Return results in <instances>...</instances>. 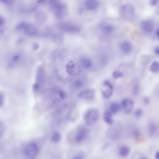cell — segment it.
Instances as JSON below:
<instances>
[{
  "instance_id": "obj_1",
  "label": "cell",
  "mask_w": 159,
  "mask_h": 159,
  "mask_svg": "<svg viewBox=\"0 0 159 159\" xmlns=\"http://www.w3.org/2000/svg\"><path fill=\"white\" fill-rule=\"evenodd\" d=\"M99 117L98 110L96 108H91L86 112L84 117L85 121L87 125L91 126L97 122Z\"/></svg>"
},
{
  "instance_id": "obj_2",
  "label": "cell",
  "mask_w": 159,
  "mask_h": 159,
  "mask_svg": "<svg viewBox=\"0 0 159 159\" xmlns=\"http://www.w3.org/2000/svg\"><path fill=\"white\" fill-rule=\"evenodd\" d=\"M39 148L37 144L32 143L28 144L25 147L24 154L29 158H34L39 154Z\"/></svg>"
},
{
  "instance_id": "obj_3",
  "label": "cell",
  "mask_w": 159,
  "mask_h": 159,
  "mask_svg": "<svg viewBox=\"0 0 159 159\" xmlns=\"http://www.w3.org/2000/svg\"><path fill=\"white\" fill-rule=\"evenodd\" d=\"M59 27L62 30L70 33H78L81 30L79 26L69 22L62 23L60 24Z\"/></svg>"
},
{
  "instance_id": "obj_4",
  "label": "cell",
  "mask_w": 159,
  "mask_h": 159,
  "mask_svg": "<svg viewBox=\"0 0 159 159\" xmlns=\"http://www.w3.org/2000/svg\"><path fill=\"white\" fill-rule=\"evenodd\" d=\"M68 73L71 75L76 76L79 75L81 72V68L77 63L73 61H69L66 66Z\"/></svg>"
},
{
  "instance_id": "obj_5",
  "label": "cell",
  "mask_w": 159,
  "mask_h": 159,
  "mask_svg": "<svg viewBox=\"0 0 159 159\" xmlns=\"http://www.w3.org/2000/svg\"><path fill=\"white\" fill-rule=\"evenodd\" d=\"M120 14L124 18L127 19H131L134 15L135 9L132 5H124L121 9Z\"/></svg>"
},
{
  "instance_id": "obj_6",
  "label": "cell",
  "mask_w": 159,
  "mask_h": 159,
  "mask_svg": "<svg viewBox=\"0 0 159 159\" xmlns=\"http://www.w3.org/2000/svg\"><path fill=\"white\" fill-rule=\"evenodd\" d=\"M55 9V15L58 19L62 20L66 17L67 13V9L66 5L60 3Z\"/></svg>"
},
{
  "instance_id": "obj_7",
  "label": "cell",
  "mask_w": 159,
  "mask_h": 159,
  "mask_svg": "<svg viewBox=\"0 0 159 159\" xmlns=\"http://www.w3.org/2000/svg\"><path fill=\"white\" fill-rule=\"evenodd\" d=\"M121 107L124 112L129 114L131 112L134 107V103L132 100L125 99L122 100L121 102Z\"/></svg>"
},
{
  "instance_id": "obj_8",
  "label": "cell",
  "mask_w": 159,
  "mask_h": 159,
  "mask_svg": "<svg viewBox=\"0 0 159 159\" xmlns=\"http://www.w3.org/2000/svg\"><path fill=\"white\" fill-rule=\"evenodd\" d=\"M104 89L102 90V93L104 97L106 99L110 98L113 95V87L110 82L107 81H105L103 83Z\"/></svg>"
},
{
  "instance_id": "obj_9",
  "label": "cell",
  "mask_w": 159,
  "mask_h": 159,
  "mask_svg": "<svg viewBox=\"0 0 159 159\" xmlns=\"http://www.w3.org/2000/svg\"><path fill=\"white\" fill-rule=\"evenodd\" d=\"M89 132V130L86 128L80 129L76 134L75 137L76 142L78 143L82 142L85 139Z\"/></svg>"
},
{
  "instance_id": "obj_10",
  "label": "cell",
  "mask_w": 159,
  "mask_h": 159,
  "mask_svg": "<svg viewBox=\"0 0 159 159\" xmlns=\"http://www.w3.org/2000/svg\"><path fill=\"white\" fill-rule=\"evenodd\" d=\"M95 92L93 90L87 89L81 92L78 96L81 99H91L95 97Z\"/></svg>"
},
{
  "instance_id": "obj_11",
  "label": "cell",
  "mask_w": 159,
  "mask_h": 159,
  "mask_svg": "<svg viewBox=\"0 0 159 159\" xmlns=\"http://www.w3.org/2000/svg\"><path fill=\"white\" fill-rule=\"evenodd\" d=\"M140 27L143 32L145 33H149L153 30V24L151 21L145 20L141 22Z\"/></svg>"
},
{
  "instance_id": "obj_12",
  "label": "cell",
  "mask_w": 159,
  "mask_h": 159,
  "mask_svg": "<svg viewBox=\"0 0 159 159\" xmlns=\"http://www.w3.org/2000/svg\"><path fill=\"white\" fill-rule=\"evenodd\" d=\"M23 31L26 35L29 36H33L37 34V29L34 26L27 23Z\"/></svg>"
},
{
  "instance_id": "obj_13",
  "label": "cell",
  "mask_w": 159,
  "mask_h": 159,
  "mask_svg": "<svg viewBox=\"0 0 159 159\" xmlns=\"http://www.w3.org/2000/svg\"><path fill=\"white\" fill-rule=\"evenodd\" d=\"M85 5L88 9L94 10L98 8L99 4L97 0H87L86 2Z\"/></svg>"
},
{
  "instance_id": "obj_14",
  "label": "cell",
  "mask_w": 159,
  "mask_h": 159,
  "mask_svg": "<svg viewBox=\"0 0 159 159\" xmlns=\"http://www.w3.org/2000/svg\"><path fill=\"white\" fill-rule=\"evenodd\" d=\"M111 112L109 110H106L105 112L104 115V119L105 122L107 124L111 125L114 123L112 114Z\"/></svg>"
},
{
  "instance_id": "obj_15",
  "label": "cell",
  "mask_w": 159,
  "mask_h": 159,
  "mask_svg": "<svg viewBox=\"0 0 159 159\" xmlns=\"http://www.w3.org/2000/svg\"><path fill=\"white\" fill-rule=\"evenodd\" d=\"M120 47L121 51L125 54H128L132 50L131 44L127 42H123L120 45Z\"/></svg>"
},
{
  "instance_id": "obj_16",
  "label": "cell",
  "mask_w": 159,
  "mask_h": 159,
  "mask_svg": "<svg viewBox=\"0 0 159 159\" xmlns=\"http://www.w3.org/2000/svg\"><path fill=\"white\" fill-rule=\"evenodd\" d=\"M44 76V72L42 67H40L37 70L36 75V82L40 85L43 81Z\"/></svg>"
},
{
  "instance_id": "obj_17",
  "label": "cell",
  "mask_w": 159,
  "mask_h": 159,
  "mask_svg": "<svg viewBox=\"0 0 159 159\" xmlns=\"http://www.w3.org/2000/svg\"><path fill=\"white\" fill-rule=\"evenodd\" d=\"M35 18L37 22L40 23H42L45 21L46 16L43 12L39 11L35 15Z\"/></svg>"
},
{
  "instance_id": "obj_18",
  "label": "cell",
  "mask_w": 159,
  "mask_h": 159,
  "mask_svg": "<svg viewBox=\"0 0 159 159\" xmlns=\"http://www.w3.org/2000/svg\"><path fill=\"white\" fill-rule=\"evenodd\" d=\"M130 153V149L128 147L124 146L121 147L119 151V155L122 158L127 157Z\"/></svg>"
},
{
  "instance_id": "obj_19",
  "label": "cell",
  "mask_w": 159,
  "mask_h": 159,
  "mask_svg": "<svg viewBox=\"0 0 159 159\" xmlns=\"http://www.w3.org/2000/svg\"><path fill=\"white\" fill-rule=\"evenodd\" d=\"M81 63L82 67L86 69L90 68L92 65V61L90 59L86 58L82 59Z\"/></svg>"
},
{
  "instance_id": "obj_20",
  "label": "cell",
  "mask_w": 159,
  "mask_h": 159,
  "mask_svg": "<svg viewBox=\"0 0 159 159\" xmlns=\"http://www.w3.org/2000/svg\"><path fill=\"white\" fill-rule=\"evenodd\" d=\"M101 28L102 32L106 34H110L112 32L113 30V26L110 24H106L103 25L101 27Z\"/></svg>"
},
{
  "instance_id": "obj_21",
  "label": "cell",
  "mask_w": 159,
  "mask_h": 159,
  "mask_svg": "<svg viewBox=\"0 0 159 159\" xmlns=\"http://www.w3.org/2000/svg\"><path fill=\"white\" fill-rule=\"evenodd\" d=\"M62 136L61 134L58 132H56L52 135L51 140L53 142L58 143L60 142Z\"/></svg>"
},
{
  "instance_id": "obj_22",
  "label": "cell",
  "mask_w": 159,
  "mask_h": 159,
  "mask_svg": "<svg viewBox=\"0 0 159 159\" xmlns=\"http://www.w3.org/2000/svg\"><path fill=\"white\" fill-rule=\"evenodd\" d=\"M121 106L117 103L112 104L110 106V111L111 112L114 114L117 113L120 110Z\"/></svg>"
},
{
  "instance_id": "obj_23",
  "label": "cell",
  "mask_w": 159,
  "mask_h": 159,
  "mask_svg": "<svg viewBox=\"0 0 159 159\" xmlns=\"http://www.w3.org/2000/svg\"><path fill=\"white\" fill-rule=\"evenodd\" d=\"M151 72L153 73H157L159 72V63L155 61L153 63L150 67Z\"/></svg>"
},
{
  "instance_id": "obj_24",
  "label": "cell",
  "mask_w": 159,
  "mask_h": 159,
  "mask_svg": "<svg viewBox=\"0 0 159 159\" xmlns=\"http://www.w3.org/2000/svg\"><path fill=\"white\" fill-rule=\"evenodd\" d=\"M157 126L155 124L151 123L149 127V133L150 135L152 136L156 132Z\"/></svg>"
},
{
  "instance_id": "obj_25",
  "label": "cell",
  "mask_w": 159,
  "mask_h": 159,
  "mask_svg": "<svg viewBox=\"0 0 159 159\" xmlns=\"http://www.w3.org/2000/svg\"><path fill=\"white\" fill-rule=\"evenodd\" d=\"M49 3L51 7L55 9L60 3V0H49Z\"/></svg>"
},
{
  "instance_id": "obj_26",
  "label": "cell",
  "mask_w": 159,
  "mask_h": 159,
  "mask_svg": "<svg viewBox=\"0 0 159 159\" xmlns=\"http://www.w3.org/2000/svg\"><path fill=\"white\" fill-rule=\"evenodd\" d=\"M27 24V23L25 22H20L16 26V29L18 31H23Z\"/></svg>"
},
{
  "instance_id": "obj_27",
  "label": "cell",
  "mask_w": 159,
  "mask_h": 159,
  "mask_svg": "<svg viewBox=\"0 0 159 159\" xmlns=\"http://www.w3.org/2000/svg\"><path fill=\"white\" fill-rule=\"evenodd\" d=\"M143 114V111L142 109H138L134 112L135 116L138 118L142 117Z\"/></svg>"
},
{
  "instance_id": "obj_28",
  "label": "cell",
  "mask_w": 159,
  "mask_h": 159,
  "mask_svg": "<svg viewBox=\"0 0 159 159\" xmlns=\"http://www.w3.org/2000/svg\"><path fill=\"white\" fill-rule=\"evenodd\" d=\"M58 94L59 96L63 99H66L67 97V93L64 90L60 89L58 91Z\"/></svg>"
},
{
  "instance_id": "obj_29",
  "label": "cell",
  "mask_w": 159,
  "mask_h": 159,
  "mask_svg": "<svg viewBox=\"0 0 159 159\" xmlns=\"http://www.w3.org/2000/svg\"><path fill=\"white\" fill-rule=\"evenodd\" d=\"M85 157V154L83 152H81L78 153L73 157L74 159H83Z\"/></svg>"
},
{
  "instance_id": "obj_30",
  "label": "cell",
  "mask_w": 159,
  "mask_h": 159,
  "mask_svg": "<svg viewBox=\"0 0 159 159\" xmlns=\"http://www.w3.org/2000/svg\"><path fill=\"white\" fill-rule=\"evenodd\" d=\"M122 73L120 71H116L114 72L113 73V78L115 79H117L119 78L122 77Z\"/></svg>"
},
{
  "instance_id": "obj_31",
  "label": "cell",
  "mask_w": 159,
  "mask_h": 159,
  "mask_svg": "<svg viewBox=\"0 0 159 159\" xmlns=\"http://www.w3.org/2000/svg\"><path fill=\"white\" fill-rule=\"evenodd\" d=\"M5 127L3 123L1 122L0 123V135L1 137L5 133Z\"/></svg>"
},
{
  "instance_id": "obj_32",
  "label": "cell",
  "mask_w": 159,
  "mask_h": 159,
  "mask_svg": "<svg viewBox=\"0 0 159 159\" xmlns=\"http://www.w3.org/2000/svg\"><path fill=\"white\" fill-rule=\"evenodd\" d=\"M0 1L4 4L9 5H12L14 3V0H0Z\"/></svg>"
},
{
  "instance_id": "obj_33",
  "label": "cell",
  "mask_w": 159,
  "mask_h": 159,
  "mask_svg": "<svg viewBox=\"0 0 159 159\" xmlns=\"http://www.w3.org/2000/svg\"><path fill=\"white\" fill-rule=\"evenodd\" d=\"M74 85L77 88H80L83 85V83L81 81L78 80L75 82Z\"/></svg>"
},
{
  "instance_id": "obj_34",
  "label": "cell",
  "mask_w": 159,
  "mask_h": 159,
  "mask_svg": "<svg viewBox=\"0 0 159 159\" xmlns=\"http://www.w3.org/2000/svg\"><path fill=\"white\" fill-rule=\"evenodd\" d=\"M150 102V100L149 98L147 96H145L143 99V103L144 105L147 106L148 105Z\"/></svg>"
},
{
  "instance_id": "obj_35",
  "label": "cell",
  "mask_w": 159,
  "mask_h": 159,
  "mask_svg": "<svg viewBox=\"0 0 159 159\" xmlns=\"http://www.w3.org/2000/svg\"><path fill=\"white\" fill-rule=\"evenodd\" d=\"M40 87V84L36 82L33 86V88L34 91H37L39 90Z\"/></svg>"
},
{
  "instance_id": "obj_36",
  "label": "cell",
  "mask_w": 159,
  "mask_h": 159,
  "mask_svg": "<svg viewBox=\"0 0 159 159\" xmlns=\"http://www.w3.org/2000/svg\"><path fill=\"white\" fill-rule=\"evenodd\" d=\"M4 101V96L3 94L1 93L0 94V107H2L3 106Z\"/></svg>"
},
{
  "instance_id": "obj_37",
  "label": "cell",
  "mask_w": 159,
  "mask_h": 159,
  "mask_svg": "<svg viewBox=\"0 0 159 159\" xmlns=\"http://www.w3.org/2000/svg\"><path fill=\"white\" fill-rule=\"evenodd\" d=\"M138 87L137 85H135L134 86L133 88V93L135 95H137L138 92Z\"/></svg>"
},
{
  "instance_id": "obj_38",
  "label": "cell",
  "mask_w": 159,
  "mask_h": 159,
  "mask_svg": "<svg viewBox=\"0 0 159 159\" xmlns=\"http://www.w3.org/2000/svg\"><path fill=\"white\" fill-rule=\"evenodd\" d=\"M4 19L1 16L0 17V26L1 27L3 26L5 23Z\"/></svg>"
},
{
  "instance_id": "obj_39",
  "label": "cell",
  "mask_w": 159,
  "mask_h": 159,
  "mask_svg": "<svg viewBox=\"0 0 159 159\" xmlns=\"http://www.w3.org/2000/svg\"><path fill=\"white\" fill-rule=\"evenodd\" d=\"M20 58L19 56L18 55H16L13 58V60L14 62L18 61Z\"/></svg>"
},
{
  "instance_id": "obj_40",
  "label": "cell",
  "mask_w": 159,
  "mask_h": 159,
  "mask_svg": "<svg viewBox=\"0 0 159 159\" xmlns=\"http://www.w3.org/2000/svg\"><path fill=\"white\" fill-rule=\"evenodd\" d=\"M39 45L37 43H35L33 45V48L34 50H37L39 48Z\"/></svg>"
},
{
  "instance_id": "obj_41",
  "label": "cell",
  "mask_w": 159,
  "mask_h": 159,
  "mask_svg": "<svg viewBox=\"0 0 159 159\" xmlns=\"http://www.w3.org/2000/svg\"><path fill=\"white\" fill-rule=\"evenodd\" d=\"M157 2V0H150V4L152 6H154Z\"/></svg>"
},
{
  "instance_id": "obj_42",
  "label": "cell",
  "mask_w": 159,
  "mask_h": 159,
  "mask_svg": "<svg viewBox=\"0 0 159 159\" xmlns=\"http://www.w3.org/2000/svg\"><path fill=\"white\" fill-rule=\"evenodd\" d=\"M109 143H106L105 144L103 147L102 149L105 150L107 149L109 146Z\"/></svg>"
},
{
  "instance_id": "obj_43",
  "label": "cell",
  "mask_w": 159,
  "mask_h": 159,
  "mask_svg": "<svg viewBox=\"0 0 159 159\" xmlns=\"http://www.w3.org/2000/svg\"><path fill=\"white\" fill-rule=\"evenodd\" d=\"M155 51L157 55H159V46L156 47L155 50Z\"/></svg>"
},
{
  "instance_id": "obj_44",
  "label": "cell",
  "mask_w": 159,
  "mask_h": 159,
  "mask_svg": "<svg viewBox=\"0 0 159 159\" xmlns=\"http://www.w3.org/2000/svg\"><path fill=\"white\" fill-rule=\"evenodd\" d=\"M83 10L82 8H79L78 10V12L79 14H81L83 13Z\"/></svg>"
},
{
  "instance_id": "obj_45",
  "label": "cell",
  "mask_w": 159,
  "mask_h": 159,
  "mask_svg": "<svg viewBox=\"0 0 159 159\" xmlns=\"http://www.w3.org/2000/svg\"><path fill=\"white\" fill-rule=\"evenodd\" d=\"M46 0H37V2L39 4H42L45 2Z\"/></svg>"
},
{
  "instance_id": "obj_46",
  "label": "cell",
  "mask_w": 159,
  "mask_h": 159,
  "mask_svg": "<svg viewBox=\"0 0 159 159\" xmlns=\"http://www.w3.org/2000/svg\"><path fill=\"white\" fill-rule=\"evenodd\" d=\"M155 157L156 159H159V151L156 153Z\"/></svg>"
},
{
  "instance_id": "obj_47",
  "label": "cell",
  "mask_w": 159,
  "mask_h": 159,
  "mask_svg": "<svg viewBox=\"0 0 159 159\" xmlns=\"http://www.w3.org/2000/svg\"><path fill=\"white\" fill-rule=\"evenodd\" d=\"M156 34L158 38L159 39V29H158L157 30L156 32Z\"/></svg>"
}]
</instances>
